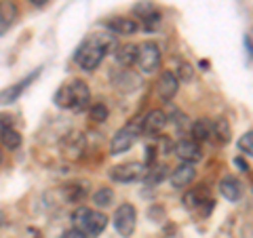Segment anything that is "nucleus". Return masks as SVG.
<instances>
[{
	"label": "nucleus",
	"mask_w": 253,
	"mask_h": 238,
	"mask_svg": "<svg viewBox=\"0 0 253 238\" xmlns=\"http://www.w3.org/2000/svg\"><path fill=\"white\" fill-rule=\"evenodd\" d=\"M116 51V36L112 34H91L89 38H84L83 44L76 49L74 59L86 72L99 68V63L104 61L108 53Z\"/></svg>",
	"instance_id": "f257e3e1"
},
{
	"label": "nucleus",
	"mask_w": 253,
	"mask_h": 238,
	"mask_svg": "<svg viewBox=\"0 0 253 238\" xmlns=\"http://www.w3.org/2000/svg\"><path fill=\"white\" fill-rule=\"evenodd\" d=\"M74 228L81 230L84 236H99L108 226V217L101 211H95L89 207H78L72 213Z\"/></svg>",
	"instance_id": "f03ea898"
},
{
	"label": "nucleus",
	"mask_w": 253,
	"mask_h": 238,
	"mask_svg": "<svg viewBox=\"0 0 253 238\" xmlns=\"http://www.w3.org/2000/svg\"><path fill=\"white\" fill-rule=\"evenodd\" d=\"M135 63L141 74H152L161 66V46L152 40H146L137 44V57Z\"/></svg>",
	"instance_id": "7ed1b4c3"
},
{
	"label": "nucleus",
	"mask_w": 253,
	"mask_h": 238,
	"mask_svg": "<svg viewBox=\"0 0 253 238\" xmlns=\"http://www.w3.org/2000/svg\"><path fill=\"white\" fill-rule=\"evenodd\" d=\"M135 224H137V211H135L133 204L125 202L114 211L112 226L123 238H129L133 232H135Z\"/></svg>",
	"instance_id": "20e7f679"
},
{
	"label": "nucleus",
	"mask_w": 253,
	"mask_h": 238,
	"mask_svg": "<svg viewBox=\"0 0 253 238\" xmlns=\"http://www.w3.org/2000/svg\"><path fill=\"white\" fill-rule=\"evenodd\" d=\"M139 133H141V126L137 122H131V124L123 126V129H118L114 133L112 141H110V152H112V154H125V152H129V150L133 148V144L137 141Z\"/></svg>",
	"instance_id": "39448f33"
},
{
	"label": "nucleus",
	"mask_w": 253,
	"mask_h": 238,
	"mask_svg": "<svg viewBox=\"0 0 253 238\" xmlns=\"http://www.w3.org/2000/svg\"><path fill=\"white\" fill-rule=\"evenodd\" d=\"M146 175L148 166L144 162H125L110 171V179L118 181V184H135V181L146 179Z\"/></svg>",
	"instance_id": "423d86ee"
},
{
	"label": "nucleus",
	"mask_w": 253,
	"mask_h": 238,
	"mask_svg": "<svg viewBox=\"0 0 253 238\" xmlns=\"http://www.w3.org/2000/svg\"><path fill=\"white\" fill-rule=\"evenodd\" d=\"M61 154L68 158V160H78L84 150H86V139L81 131H70L66 137L61 139Z\"/></svg>",
	"instance_id": "0eeeda50"
},
{
	"label": "nucleus",
	"mask_w": 253,
	"mask_h": 238,
	"mask_svg": "<svg viewBox=\"0 0 253 238\" xmlns=\"http://www.w3.org/2000/svg\"><path fill=\"white\" fill-rule=\"evenodd\" d=\"M68 86V95H70V110H76V112H83V110L89 106L91 93L89 86H86L84 80H72Z\"/></svg>",
	"instance_id": "6e6552de"
},
{
	"label": "nucleus",
	"mask_w": 253,
	"mask_h": 238,
	"mask_svg": "<svg viewBox=\"0 0 253 238\" xmlns=\"http://www.w3.org/2000/svg\"><path fill=\"white\" fill-rule=\"evenodd\" d=\"M173 154H175L181 162L194 164V162H199L203 158V150L199 146V141H194V139H179L175 144V148H173Z\"/></svg>",
	"instance_id": "1a4fd4ad"
},
{
	"label": "nucleus",
	"mask_w": 253,
	"mask_h": 238,
	"mask_svg": "<svg viewBox=\"0 0 253 238\" xmlns=\"http://www.w3.org/2000/svg\"><path fill=\"white\" fill-rule=\"evenodd\" d=\"M219 194L226 198L228 202H236V200H241V196H243V184H241V179L232 175V173H226L224 177L219 179Z\"/></svg>",
	"instance_id": "9d476101"
},
{
	"label": "nucleus",
	"mask_w": 253,
	"mask_h": 238,
	"mask_svg": "<svg viewBox=\"0 0 253 238\" xmlns=\"http://www.w3.org/2000/svg\"><path fill=\"white\" fill-rule=\"evenodd\" d=\"M179 91V80L175 78V74L173 72H163L161 78H158V82H156V93H158V97H161L163 101H171L173 97L177 95Z\"/></svg>",
	"instance_id": "9b49d317"
},
{
	"label": "nucleus",
	"mask_w": 253,
	"mask_h": 238,
	"mask_svg": "<svg viewBox=\"0 0 253 238\" xmlns=\"http://www.w3.org/2000/svg\"><path fill=\"white\" fill-rule=\"evenodd\" d=\"M169 122V116L163 112V110H150V112L144 116V120L139 122L141 131L148 133V135H154V133H161L165 126Z\"/></svg>",
	"instance_id": "f8f14e48"
},
{
	"label": "nucleus",
	"mask_w": 253,
	"mask_h": 238,
	"mask_svg": "<svg viewBox=\"0 0 253 238\" xmlns=\"http://www.w3.org/2000/svg\"><path fill=\"white\" fill-rule=\"evenodd\" d=\"M194 177H196V169H194V164H190V162L177 164L175 169L171 171V175H169L173 188H186V186L192 184Z\"/></svg>",
	"instance_id": "ddd939ff"
},
{
	"label": "nucleus",
	"mask_w": 253,
	"mask_h": 238,
	"mask_svg": "<svg viewBox=\"0 0 253 238\" xmlns=\"http://www.w3.org/2000/svg\"><path fill=\"white\" fill-rule=\"evenodd\" d=\"M17 21V6L13 0H0V36Z\"/></svg>",
	"instance_id": "4468645a"
},
{
	"label": "nucleus",
	"mask_w": 253,
	"mask_h": 238,
	"mask_svg": "<svg viewBox=\"0 0 253 238\" xmlns=\"http://www.w3.org/2000/svg\"><path fill=\"white\" fill-rule=\"evenodd\" d=\"M106 28L112 34H121V36H131L137 32V23L135 19H126V17H112L106 21Z\"/></svg>",
	"instance_id": "2eb2a0df"
},
{
	"label": "nucleus",
	"mask_w": 253,
	"mask_h": 238,
	"mask_svg": "<svg viewBox=\"0 0 253 238\" xmlns=\"http://www.w3.org/2000/svg\"><path fill=\"white\" fill-rule=\"evenodd\" d=\"M209 192H207V186H196L192 188L190 192L184 194V204H186V209H199L203 202H207L209 200Z\"/></svg>",
	"instance_id": "dca6fc26"
},
{
	"label": "nucleus",
	"mask_w": 253,
	"mask_h": 238,
	"mask_svg": "<svg viewBox=\"0 0 253 238\" xmlns=\"http://www.w3.org/2000/svg\"><path fill=\"white\" fill-rule=\"evenodd\" d=\"M63 194H66V200L72 202V204H78L83 202L86 194H89V184L86 181H74V184H68L63 188Z\"/></svg>",
	"instance_id": "f3484780"
},
{
	"label": "nucleus",
	"mask_w": 253,
	"mask_h": 238,
	"mask_svg": "<svg viewBox=\"0 0 253 238\" xmlns=\"http://www.w3.org/2000/svg\"><path fill=\"white\" fill-rule=\"evenodd\" d=\"M38 74H41V70H36V72H32L28 78H23V80L21 82H17V84H15L13 86V89H9V91H4V93H0V101H2V104H9V101H13V99H17L19 97V95L23 93V91H26L28 89V86L32 84V82H34L36 80V78H38Z\"/></svg>",
	"instance_id": "a211bd4d"
},
{
	"label": "nucleus",
	"mask_w": 253,
	"mask_h": 238,
	"mask_svg": "<svg viewBox=\"0 0 253 238\" xmlns=\"http://www.w3.org/2000/svg\"><path fill=\"white\" fill-rule=\"evenodd\" d=\"M211 126H213V120H209V118H199V120H194L190 124V135H192L194 141H209Z\"/></svg>",
	"instance_id": "6ab92c4d"
},
{
	"label": "nucleus",
	"mask_w": 253,
	"mask_h": 238,
	"mask_svg": "<svg viewBox=\"0 0 253 238\" xmlns=\"http://www.w3.org/2000/svg\"><path fill=\"white\" fill-rule=\"evenodd\" d=\"M114 84L123 93H131V91H135L139 86V76H135L131 70H123V72L114 78Z\"/></svg>",
	"instance_id": "aec40b11"
},
{
	"label": "nucleus",
	"mask_w": 253,
	"mask_h": 238,
	"mask_svg": "<svg viewBox=\"0 0 253 238\" xmlns=\"http://www.w3.org/2000/svg\"><path fill=\"white\" fill-rule=\"evenodd\" d=\"M116 61L121 63V66L129 68L135 63V57H137V44H123V46H116V53H114Z\"/></svg>",
	"instance_id": "412c9836"
},
{
	"label": "nucleus",
	"mask_w": 253,
	"mask_h": 238,
	"mask_svg": "<svg viewBox=\"0 0 253 238\" xmlns=\"http://www.w3.org/2000/svg\"><path fill=\"white\" fill-rule=\"evenodd\" d=\"M211 139H215L217 144H228L230 141V124L226 118H215L211 126Z\"/></svg>",
	"instance_id": "4be33fe9"
},
{
	"label": "nucleus",
	"mask_w": 253,
	"mask_h": 238,
	"mask_svg": "<svg viewBox=\"0 0 253 238\" xmlns=\"http://www.w3.org/2000/svg\"><path fill=\"white\" fill-rule=\"evenodd\" d=\"M112 200H114L112 188H99V190H95V192H93V204H95V207H99V209L110 207Z\"/></svg>",
	"instance_id": "5701e85b"
},
{
	"label": "nucleus",
	"mask_w": 253,
	"mask_h": 238,
	"mask_svg": "<svg viewBox=\"0 0 253 238\" xmlns=\"http://www.w3.org/2000/svg\"><path fill=\"white\" fill-rule=\"evenodd\" d=\"M0 139H2L4 148L9 150H17L21 146V135L13 129V126H6V129H2V133H0Z\"/></svg>",
	"instance_id": "b1692460"
},
{
	"label": "nucleus",
	"mask_w": 253,
	"mask_h": 238,
	"mask_svg": "<svg viewBox=\"0 0 253 238\" xmlns=\"http://www.w3.org/2000/svg\"><path fill=\"white\" fill-rule=\"evenodd\" d=\"M167 177H169V166L167 164H156L154 169H148V175H146L144 181H150V184H163Z\"/></svg>",
	"instance_id": "393cba45"
},
{
	"label": "nucleus",
	"mask_w": 253,
	"mask_h": 238,
	"mask_svg": "<svg viewBox=\"0 0 253 238\" xmlns=\"http://www.w3.org/2000/svg\"><path fill=\"white\" fill-rule=\"evenodd\" d=\"M175 78L177 80H184V82H190L194 78V66L192 63H188V61H179L177 63V68H175Z\"/></svg>",
	"instance_id": "a878e982"
},
{
	"label": "nucleus",
	"mask_w": 253,
	"mask_h": 238,
	"mask_svg": "<svg viewBox=\"0 0 253 238\" xmlns=\"http://www.w3.org/2000/svg\"><path fill=\"white\" fill-rule=\"evenodd\" d=\"M108 108H106V104H93L91 106V110H89V116H91V120L93 122H104V120H108Z\"/></svg>",
	"instance_id": "bb28decb"
},
{
	"label": "nucleus",
	"mask_w": 253,
	"mask_h": 238,
	"mask_svg": "<svg viewBox=\"0 0 253 238\" xmlns=\"http://www.w3.org/2000/svg\"><path fill=\"white\" fill-rule=\"evenodd\" d=\"M141 21H144V30H148V32H154V30H158V28H161L163 15L158 13V11H154L152 15H148V17H144Z\"/></svg>",
	"instance_id": "cd10ccee"
},
{
	"label": "nucleus",
	"mask_w": 253,
	"mask_h": 238,
	"mask_svg": "<svg viewBox=\"0 0 253 238\" xmlns=\"http://www.w3.org/2000/svg\"><path fill=\"white\" fill-rule=\"evenodd\" d=\"M239 150H241V152H245V154L253 156V131L241 135V139H239Z\"/></svg>",
	"instance_id": "c85d7f7f"
},
{
	"label": "nucleus",
	"mask_w": 253,
	"mask_h": 238,
	"mask_svg": "<svg viewBox=\"0 0 253 238\" xmlns=\"http://www.w3.org/2000/svg\"><path fill=\"white\" fill-rule=\"evenodd\" d=\"M154 11H156V6L152 2H139V4L133 6V13H135L139 19H144V17H148V15H152Z\"/></svg>",
	"instance_id": "c756f323"
},
{
	"label": "nucleus",
	"mask_w": 253,
	"mask_h": 238,
	"mask_svg": "<svg viewBox=\"0 0 253 238\" xmlns=\"http://www.w3.org/2000/svg\"><path fill=\"white\" fill-rule=\"evenodd\" d=\"M61 238H86L81 230H76V228H70V230H66V232L61 234Z\"/></svg>",
	"instance_id": "7c9ffc66"
},
{
	"label": "nucleus",
	"mask_w": 253,
	"mask_h": 238,
	"mask_svg": "<svg viewBox=\"0 0 253 238\" xmlns=\"http://www.w3.org/2000/svg\"><path fill=\"white\" fill-rule=\"evenodd\" d=\"M245 42H247V46H249V51H251V55H253V30H251V34L245 38Z\"/></svg>",
	"instance_id": "2f4dec72"
},
{
	"label": "nucleus",
	"mask_w": 253,
	"mask_h": 238,
	"mask_svg": "<svg viewBox=\"0 0 253 238\" xmlns=\"http://www.w3.org/2000/svg\"><path fill=\"white\" fill-rule=\"evenodd\" d=\"M234 162H236V166H241V169H243V171H247V162H245V160H243V158H236V160H234Z\"/></svg>",
	"instance_id": "473e14b6"
},
{
	"label": "nucleus",
	"mask_w": 253,
	"mask_h": 238,
	"mask_svg": "<svg viewBox=\"0 0 253 238\" xmlns=\"http://www.w3.org/2000/svg\"><path fill=\"white\" fill-rule=\"evenodd\" d=\"M30 2H32V4H36V6H42V4L49 2V0H30Z\"/></svg>",
	"instance_id": "72a5a7b5"
},
{
	"label": "nucleus",
	"mask_w": 253,
	"mask_h": 238,
	"mask_svg": "<svg viewBox=\"0 0 253 238\" xmlns=\"http://www.w3.org/2000/svg\"><path fill=\"white\" fill-rule=\"evenodd\" d=\"M2 224H4V213L0 211V226H2Z\"/></svg>",
	"instance_id": "f704fd0d"
},
{
	"label": "nucleus",
	"mask_w": 253,
	"mask_h": 238,
	"mask_svg": "<svg viewBox=\"0 0 253 238\" xmlns=\"http://www.w3.org/2000/svg\"><path fill=\"white\" fill-rule=\"evenodd\" d=\"M0 162H2V154H0Z\"/></svg>",
	"instance_id": "c9c22d12"
},
{
	"label": "nucleus",
	"mask_w": 253,
	"mask_h": 238,
	"mask_svg": "<svg viewBox=\"0 0 253 238\" xmlns=\"http://www.w3.org/2000/svg\"><path fill=\"white\" fill-rule=\"evenodd\" d=\"M251 190H253V188H251Z\"/></svg>",
	"instance_id": "e433bc0d"
}]
</instances>
